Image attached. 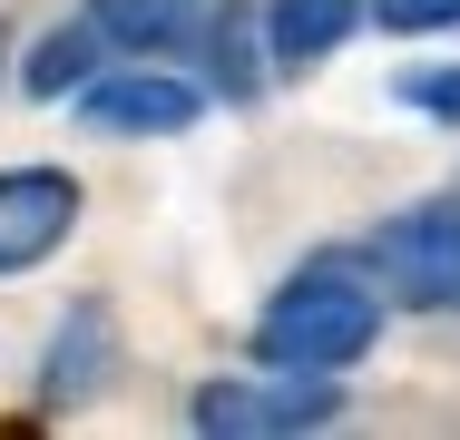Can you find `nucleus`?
<instances>
[{"mask_svg": "<svg viewBox=\"0 0 460 440\" xmlns=\"http://www.w3.org/2000/svg\"><path fill=\"white\" fill-rule=\"evenodd\" d=\"M372 343H382V304H372L343 264L294 274L275 304H265V323H255V362H284V372H343V362H363Z\"/></svg>", "mask_w": 460, "mask_h": 440, "instance_id": "obj_1", "label": "nucleus"}, {"mask_svg": "<svg viewBox=\"0 0 460 440\" xmlns=\"http://www.w3.org/2000/svg\"><path fill=\"white\" fill-rule=\"evenodd\" d=\"M343 411V392H333V372H245V382H206L196 392V431H314V421H333Z\"/></svg>", "mask_w": 460, "mask_h": 440, "instance_id": "obj_2", "label": "nucleus"}, {"mask_svg": "<svg viewBox=\"0 0 460 440\" xmlns=\"http://www.w3.org/2000/svg\"><path fill=\"white\" fill-rule=\"evenodd\" d=\"M372 264H382V284H392L402 304L451 313L460 304V196H431V206L392 216V225L372 235Z\"/></svg>", "mask_w": 460, "mask_h": 440, "instance_id": "obj_3", "label": "nucleus"}, {"mask_svg": "<svg viewBox=\"0 0 460 440\" xmlns=\"http://www.w3.org/2000/svg\"><path fill=\"white\" fill-rule=\"evenodd\" d=\"M79 225V176L69 167H0V274H30L69 245Z\"/></svg>", "mask_w": 460, "mask_h": 440, "instance_id": "obj_4", "label": "nucleus"}, {"mask_svg": "<svg viewBox=\"0 0 460 440\" xmlns=\"http://www.w3.org/2000/svg\"><path fill=\"white\" fill-rule=\"evenodd\" d=\"M79 118H89L98 137H186L206 118V88L167 79V69H128V79H89Z\"/></svg>", "mask_w": 460, "mask_h": 440, "instance_id": "obj_5", "label": "nucleus"}, {"mask_svg": "<svg viewBox=\"0 0 460 440\" xmlns=\"http://www.w3.org/2000/svg\"><path fill=\"white\" fill-rule=\"evenodd\" d=\"M363 10H372V0H275V10H265V49H275V69H323V59L353 40Z\"/></svg>", "mask_w": 460, "mask_h": 440, "instance_id": "obj_6", "label": "nucleus"}, {"mask_svg": "<svg viewBox=\"0 0 460 440\" xmlns=\"http://www.w3.org/2000/svg\"><path fill=\"white\" fill-rule=\"evenodd\" d=\"M89 20L118 40V49H137V59H167L196 40V20H206V0H89Z\"/></svg>", "mask_w": 460, "mask_h": 440, "instance_id": "obj_7", "label": "nucleus"}, {"mask_svg": "<svg viewBox=\"0 0 460 440\" xmlns=\"http://www.w3.org/2000/svg\"><path fill=\"white\" fill-rule=\"evenodd\" d=\"M98 362H108V304H79L59 323V343H49V401H89Z\"/></svg>", "mask_w": 460, "mask_h": 440, "instance_id": "obj_8", "label": "nucleus"}, {"mask_svg": "<svg viewBox=\"0 0 460 440\" xmlns=\"http://www.w3.org/2000/svg\"><path fill=\"white\" fill-rule=\"evenodd\" d=\"M98 40H108L98 20H69V30H49V40L30 49V69H20V88H30V98H69V88H79V79L98 69Z\"/></svg>", "mask_w": 460, "mask_h": 440, "instance_id": "obj_9", "label": "nucleus"}, {"mask_svg": "<svg viewBox=\"0 0 460 440\" xmlns=\"http://www.w3.org/2000/svg\"><path fill=\"white\" fill-rule=\"evenodd\" d=\"M372 20L392 40H421V30H460V0H372Z\"/></svg>", "mask_w": 460, "mask_h": 440, "instance_id": "obj_10", "label": "nucleus"}, {"mask_svg": "<svg viewBox=\"0 0 460 440\" xmlns=\"http://www.w3.org/2000/svg\"><path fill=\"white\" fill-rule=\"evenodd\" d=\"M216 79H226V98H245V88H255V69H245V30H235V10L216 20Z\"/></svg>", "mask_w": 460, "mask_h": 440, "instance_id": "obj_11", "label": "nucleus"}, {"mask_svg": "<svg viewBox=\"0 0 460 440\" xmlns=\"http://www.w3.org/2000/svg\"><path fill=\"white\" fill-rule=\"evenodd\" d=\"M402 98L431 108V118H460V69H441V79H402Z\"/></svg>", "mask_w": 460, "mask_h": 440, "instance_id": "obj_12", "label": "nucleus"}]
</instances>
